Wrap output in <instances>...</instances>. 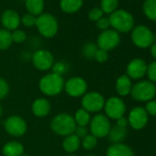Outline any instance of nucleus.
Instances as JSON below:
<instances>
[{"instance_id":"nucleus-30","label":"nucleus","mask_w":156,"mask_h":156,"mask_svg":"<svg viewBox=\"0 0 156 156\" xmlns=\"http://www.w3.org/2000/svg\"><path fill=\"white\" fill-rule=\"evenodd\" d=\"M82 145L86 150H93L98 145V138L92 134H87L85 138H83Z\"/></svg>"},{"instance_id":"nucleus-23","label":"nucleus","mask_w":156,"mask_h":156,"mask_svg":"<svg viewBox=\"0 0 156 156\" xmlns=\"http://www.w3.org/2000/svg\"><path fill=\"white\" fill-rule=\"evenodd\" d=\"M127 132L128 131L126 128H121L118 125H115L110 128L108 137L113 143H121V141L126 138Z\"/></svg>"},{"instance_id":"nucleus-25","label":"nucleus","mask_w":156,"mask_h":156,"mask_svg":"<svg viewBox=\"0 0 156 156\" xmlns=\"http://www.w3.org/2000/svg\"><path fill=\"white\" fill-rule=\"evenodd\" d=\"M73 119H74L76 126H83V127H87L90 123V120H91L90 113H88L84 108L78 109Z\"/></svg>"},{"instance_id":"nucleus-31","label":"nucleus","mask_w":156,"mask_h":156,"mask_svg":"<svg viewBox=\"0 0 156 156\" xmlns=\"http://www.w3.org/2000/svg\"><path fill=\"white\" fill-rule=\"evenodd\" d=\"M52 73L58 75L62 76V74H64L67 70H68V66L65 62H58L56 63H53L52 65Z\"/></svg>"},{"instance_id":"nucleus-36","label":"nucleus","mask_w":156,"mask_h":156,"mask_svg":"<svg viewBox=\"0 0 156 156\" xmlns=\"http://www.w3.org/2000/svg\"><path fill=\"white\" fill-rule=\"evenodd\" d=\"M9 91V87L7 81L0 77V99H3L7 97Z\"/></svg>"},{"instance_id":"nucleus-40","label":"nucleus","mask_w":156,"mask_h":156,"mask_svg":"<svg viewBox=\"0 0 156 156\" xmlns=\"http://www.w3.org/2000/svg\"><path fill=\"white\" fill-rule=\"evenodd\" d=\"M73 133L80 139L85 138L87 135V127H83V126H76Z\"/></svg>"},{"instance_id":"nucleus-19","label":"nucleus","mask_w":156,"mask_h":156,"mask_svg":"<svg viewBox=\"0 0 156 156\" xmlns=\"http://www.w3.org/2000/svg\"><path fill=\"white\" fill-rule=\"evenodd\" d=\"M132 85L130 78L127 74L119 76L116 81V90L118 94L121 97L128 96L130 93Z\"/></svg>"},{"instance_id":"nucleus-12","label":"nucleus","mask_w":156,"mask_h":156,"mask_svg":"<svg viewBox=\"0 0 156 156\" xmlns=\"http://www.w3.org/2000/svg\"><path fill=\"white\" fill-rule=\"evenodd\" d=\"M64 89L70 97L79 98L86 94L87 84L81 77H72L64 84Z\"/></svg>"},{"instance_id":"nucleus-18","label":"nucleus","mask_w":156,"mask_h":156,"mask_svg":"<svg viewBox=\"0 0 156 156\" xmlns=\"http://www.w3.org/2000/svg\"><path fill=\"white\" fill-rule=\"evenodd\" d=\"M107 156H134L132 149L124 143H113L107 151Z\"/></svg>"},{"instance_id":"nucleus-10","label":"nucleus","mask_w":156,"mask_h":156,"mask_svg":"<svg viewBox=\"0 0 156 156\" xmlns=\"http://www.w3.org/2000/svg\"><path fill=\"white\" fill-rule=\"evenodd\" d=\"M105 112L108 119H119L123 117L126 111V106L124 101L118 97H111L105 102Z\"/></svg>"},{"instance_id":"nucleus-11","label":"nucleus","mask_w":156,"mask_h":156,"mask_svg":"<svg viewBox=\"0 0 156 156\" xmlns=\"http://www.w3.org/2000/svg\"><path fill=\"white\" fill-rule=\"evenodd\" d=\"M6 131L14 137H20L25 134L27 130L26 121L20 116H10L8 118L4 124Z\"/></svg>"},{"instance_id":"nucleus-17","label":"nucleus","mask_w":156,"mask_h":156,"mask_svg":"<svg viewBox=\"0 0 156 156\" xmlns=\"http://www.w3.org/2000/svg\"><path fill=\"white\" fill-rule=\"evenodd\" d=\"M32 112L38 118L47 116L51 111V103L46 98H38L32 104Z\"/></svg>"},{"instance_id":"nucleus-34","label":"nucleus","mask_w":156,"mask_h":156,"mask_svg":"<svg viewBox=\"0 0 156 156\" xmlns=\"http://www.w3.org/2000/svg\"><path fill=\"white\" fill-rule=\"evenodd\" d=\"M20 21L22 22V24L27 27V28H30L33 26H36V21H37V18L33 15L30 14H25L22 19H20Z\"/></svg>"},{"instance_id":"nucleus-46","label":"nucleus","mask_w":156,"mask_h":156,"mask_svg":"<svg viewBox=\"0 0 156 156\" xmlns=\"http://www.w3.org/2000/svg\"><path fill=\"white\" fill-rule=\"evenodd\" d=\"M21 156H30V155H28V154H23V155H21Z\"/></svg>"},{"instance_id":"nucleus-26","label":"nucleus","mask_w":156,"mask_h":156,"mask_svg":"<svg viewBox=\"0 0 156 156\" xmlns=\"http://www.w3.org/2000/svg\"><path fill=\"white\" fill-rule=\"evenodd\" d=\"M142 9L149 20L156 21V0H145Z\"/></svg>"},{"instance_id":"nucleus-7","label":"nucleus","mask_w":156,"mask_h":156,"mask_svg":"<svg viewBox=\"0 0 156 156\" xmlns=\"http://www.w3.org/2000/svg\"><path fill=\"white\" fill-rule=\"evenodd\" d=\"M111 125L108 118L103 114H98L90 120V130L96 138H104L108 135Z\"/></svg>"},{"instance_id":"nucleus-5","label":"nucleus","mask_w":156,"mask_h":156,"mask_svg":"<svg viewBox=\"0 0 156 156\" xmlns=\"http://www.w3.org/2000/svg\"><path fill=\"white\" fill-rule=\"evenodd\" d=\"M130 95L137 101H151L153 98H155L156 87L151 81H140L131 87Z\"/></svg>"},{"instance_id":"nucleus-16","label":"nucleus","mask_w":156,"mask_h":156,"mask_svg":"<svg viewBox=\"0 0 156 156\" xmlns=\"http://www.w3.org/2000/svg\"><path fill=\"white\" fill-rule=\"evenodd\" d=\"M1 22L5 27V30H16L20 24V17L17 11L13 9H7L2 14Z\"/></svg>"},{"instance_id":"nucleus-39","label":"nucleus","mask_w":156,"mask_h":156,"mask_svg":"<svg viewBox=\"0 0 156 156\" xmlns=\"http://www.w3.org/2000/svg\"><path fill=\"white\" fill-rule=\"evenodd\" d=\"M97 26L98 29L102 30H108L109 26H110V23H109V20L108 18H101L99 20L97 21Z\"/></svg>"},{"instance_id":"nucleus-22","label":"nucleus","mask_w":156,"mask_h":156,"mask_svg":"<svg viewBox=\"0 0 156 156\" xmlns=\"http://www.w3.org/2000/svg\"><path fill=\"white\" fill-rule=\"evenodd\" d=\"M80 144H81L80 138H78L74 133H73V134L65 137V139L63 140V142H62V147L65 151L72 153L79 149Z\"/></svg>"},{"instance_id":"nucleus-32","label":"nucleus","mask_w":156,"mask_h":156,"mask_svg":"<svg viewBox=\"0 0 156 156\" xmlns=\"http://www.w3.org/2000/svg\"><path fill=\"white\" fill-rule=\"evenodd\" d=\"M11 38H12L13 42L22 43V42H24L26 41L27 35H26L25 31H23L21 30H16L11 33Z\"/></svg>"},{"instance_id":"nucleus-41","label":"nucleus","mask_w":156,"mask_h":156,"mask_svg":"<svg viewBox=\"0 0 156 156\" xmlns=\"http://www.w3.org/2000/svg\"><path fill=\"white\" fill-rule=\"evenodd\" d=\"M128 124H129L128 119L123 116V117L119 118V119H117V124L116 125H118V126H119L121 128H126L128 126Z\"/></svg>"},{"instance_id":"nucleus-45","label":"nucleus","mask_w":156,"mask_h":156,"mask_svg":"<svg viewBox=\"0 0 156 156\" xmlns=\"http://www.w3.org/2000/svg\"><path fill=\"white\" fill-rule=\"evenodd\" d=\"M68 156H77V155H74V154H70V155H68Z\"/></svg>"},{"instance_id":"nucleus-14","label":"nucleus","mask_w":156,"mask_h":156,"mask_svg":"<svg viewBox=\"0 0 156 156\" xmlns=\"http://www.w3.org/2000/svg\"><path fill=\"white\" fill-rule=\"evenodd\" d=\"M129 124L134 129H143L148 122V114L145 108L141 107H136L132 108L129 112L128 118Z\"/></svg>"},{"instance_id":"nucleus-47","label":"nucleus","mask_w":156,"mask_h":156,"mask_svg":"<svg viewBox=\"0 0 156 156\" xmlns=\"http://www.w3.org/2000/svg\"><path fill=\"white\" fill-rule=\"evenodd\" d=\"M154 41H156V34H155V36H154Z\"/></svg>"},{"instance_id":"nucleus-6","label":"nucleus","mask_w":156,"mask_h":156,"mask_svg":"<svg viewBox=\"0 0 156 156\" xmlns=\"http://www.w3.org/2000/svg\"><path fill=\"white\" fill-rule=\"evenodd\" d=\"M131 41L139 48H148L153 44L154 35L152 31L144 25H139L132 29Z\"/></svg>"},{"instance_id":"nucleus-1","label":"nucleus","mask_w":156,"mask_h":156,"mask_svg":"<svg viewBox=\"0 0 156 156\" xmlns=\"http://www.w3.org/2000/svg\"><path fill=\"white\" fill-rule=\"evenodd\" d=\"M64 79L63 77L53 73L44 75L39 83V87L41 91L46 96H57L64 88Z\"/></svg>"},{"instance_id":"nucleus-20","label":"nucleus","mask_w":156,"mask_h":156,"mask_svg":"<svg viewBox=\"0 0 156 156\" xmlns=\"http://www.w3.org/2000/svg\"><path fill=\"white\" fill-rule=\"evenodd\" d=\"M4 156H21L24 152L23 145L19 141H9L3 147Z\"/></svg>"},{"instance_id":"nucleus-3","label":"nucleus","mask_w":156,"mask_h":156,"mask_svg":"<svg viewBox=\"0 0 156 156\" xmlns=\"http://www.w3.org/2000/svg\"><path fill=\"white\" fill-rule=\"evenodd\" d=\"M76 124L73 117L66 113L56 115L51 121V130L60 136H68L74 132Z\"/></svg>"},{"instance_id":"nucleus-43","label":"nucleus","mask_w":156,"mask_h":156,"mask_svg":"<svg viewBox=\"0 0 156 156\" xmlns=\"http://www.w3.org/2000/svg\"><path fill=\"white\" fill-rule=\"evenodd\" d=\"M2 116V108H1V106H0V117Z\"/></svg>"},{"instance_id":"nucleus-38","label":"nucleus","mask_w":156,"mask_h":156,"mask_svg":"<svg viewBox=\"0 0 156 156\" xmlns=\"http://www.w3.org/2000/svg\"><path fill=\"white\" fill-rule=\"evenodd\" d=\"M145 110L148 115L156 117V100H151L148 101L145 107Z\"/></svg>"},{"instance_id":"nucleus-8","label":"nucleus","mask_w":156,"mask_h":156,"mask_svg":"<svg viewBox=\"0 0 156 156\" xmlns=\"http://www.w3.org/2000/svg\"><path fill=\"white\" fill-rule=\"evenodd\" d=\"M104 97L98 92H89L85 94L82 98V108L88 113H95L100 111L105 106Z\"/></svg>"},{"instance_id":"nucleus-37","label":"nucleus","mask_w":156,"mask_h":156,"mask_svg":"<svg viewBox=\"0 0 156 156\" xmlns=\"http://www.w3.org/2000/svg\"><path fill=\"white\" fill-rule=\"evenodd\" d=\"M94 59L98 62H105L108 59V52L107 51L102 50V49H98L95 54Z\"/></svg>"},{"instance_id":"nucleus-9","label":"nucleus","mask_w":156,"mask_h":156,"mask_svg":"<svg viewBox=\"0 0 156 156\" xmlns=\"http://www.w3.org/2000/svg\"><path fill=\"white\" fill-rule=\"evenodd\" d=\"M120 41V37L119 32L114 30H103L98 37V47L104 51H111L115 49Z\"/></svg>"},{"instance_id":"nucleus-29","label":"nucleus","mask_w":156,"mask_h":156,"mask_svg":"<svg viewBox=\"0 0 156 156\" xmlns=\"http://www.w3.org/2000/svg\"><path fill=\"white\" fill-rule=\"evenodd\" d=\"M98 50V47L97 44H95L93 42H88L83 46L82 53L87 59H93V58H95V54Z\"/></svg>"},{"instance_id":"nucleus-44","label":"nucleus","mask_w":156,"mask_h":156,"mask_svg":"<svg viewBox=\"0 0 156 156\" xmlns=\"http://www.w3.org/2000/svg\"><path fill=\"white\" fill-rule=\"evenodd\" d=\"M86 156H96V155H93V154H88V155H86Z\"/></svg>"},{"instance_id":"nucleus-35","label":"nucleus","mask_w":156,"mask_h":156,"mask_svg":"<svg viewBox=\"0 0 156 156\" xmlns=\"http://www.w3.org/2000/svg\"><path fill=\"white\" fill-rule=\"evenodd\" d=\"M103 11L101 10V9H98V8H95V9H92L89 13H88V18L90 20L92 21H98L101 18H103Z\"/></svg>"},{"instance_id":"nucleus-4","label":"nucleus","mask_w":156,"mask_h":156,"mask_svg":"<svg viewBox=\"0 0 156 156\" xmlns=\"http://www.w3.org/2000/svg\"><path fill=\"white\" fill-rule=\"evenodd\" d=\"M36 27L43 37L52 38L58 32L59 24L54 16L49 13H42L37 18Z\"/></svg>"},{"instance_id":"nucleus-28","label":"nucleus","mask_w":156,"mask_h":156,"mask_svg":"<svg viewBox=\"0 0 156 156\" xmlns=\"http://www.w3.org/2000/svg\"><path fill=\"white\" fill-rule=\"evenodd\" d=\"M119 5V0H101L100 7L103 13L111 14L117 10Z\"/></svg>"},{"instance_id":"nucleus-48","label":"nucleus","mask_w":156,"mask_h":156,"mask_svg":"<svg viewBox=\"0 0 156 156\" xmlns=\"http://www.w3.org/2000/svg\"><path fill=\"white\" fill-rule=\"evenodd\" d=\"M155 97H156V95H155Z\"/></svg>"},{"instance_id":"nucleus-2","label":"nucleus","mask_w":156,"mask_h":156,"mask_svg":"<svg viewBox=\"0 0 156 156\" xmlns=\"http://www.w3.org/2000/svg\"><path fill=\"white\" fill-rule=\"evenodd\" d=\"M110 26L117 32H129L134 27V19L132 15L124 9H117L110 14L109 18Z\"/></svg>"},{"instance_id":"nucleus-42","label":"nucleus","mask_w":156,"mask_h":156,"mask_svg":"<svg viewBox=\"0 0 156 156\" xmlns=\"http://www.w3.org/2000/svg\"><path fill=\"white\" fill-rule=\"evenodd\" d=\"M151 54L154 59H156V43H153L151 46Z\"/></svg>"},{"instance_id":"nucleus-24","label":"nucleus","mask_w":156,"mask_h":156,"mask_svg":"<svg viewBox=\"0 0 156 156\" xmlns=\"http://www.w3.org/2000/svg\"><path fill=\"white\" fill-rule=\"evenodd\" d=\"M25 5L29 14L40 16L44 9V0H26Z\"/></svg>"},{"instance_id":"nucleus-13","label":"nucleus","mask_w":156,"mask_h":156,"mask_svg":"<svg viewBox=\"0 0 156 156\" xmlns=\"http://www.w3.org/2000/svg\"><path fill=\"white\" fill-rule=\"evenodd\" d=\"M32 62L38 70L47 71L52 67L54 58L51 51L47 50H38L32 56Z\"/></svg>"},{"instance_id":"nucleus-21","label":"nucleus","mask_w":156,"mask_h":156,"mask_svg":"<svg viewBox=\"0 0 156 156\" xmlns=\"http://www.w3.org/2000/svg\"><path fill=\"white\" fill-rule=\"evenodd\" d=\"M83 6V0H61V9L68 14H73L79 10Z\"/></svg>"},{"instance_id":"nucleus-33","label":"nucleus","mask_w":156,"mask_h":156,"mask_svg":"<svg viewBox=\"0 0 156 156\" xmlns=\"http://www.w3.org/2000/svg\"><path fill=\"white\" fill-rule=\"evenodd\" d=\"M146 73L151 83H153V84L156 83V61L152 62L149 65H147Z\"/></svg>"},{"instance_id":"nucleus-15","label":"nucleus","mask_w":156,"mask_h":156,"mask_svg":"<svg viewBox=\"0 0 156 156\" xmlns=\"http://www.w3.org/2000/svg\"><path fill=\"white\" fill-rule=\"evenodd\" d=\"M147 71V64L144 60L136 58L130 61L127 66V75L132 79H140L143 77Z\"/></svg>"},{"instance_id":"nucleus-27","label":"nucleus","mask_w":156,"mask_h":156,"mask_svg":"<svg viewBox=\"0 0 156 156\" xmlns=\"http://www.w3.org/2000/svg\"><path fill=\"white\" fill-rule=\"evenodd\" d=\"M11 32L7 30H0V51H5L12 44Z\"/></svg>"}]
</instances>
